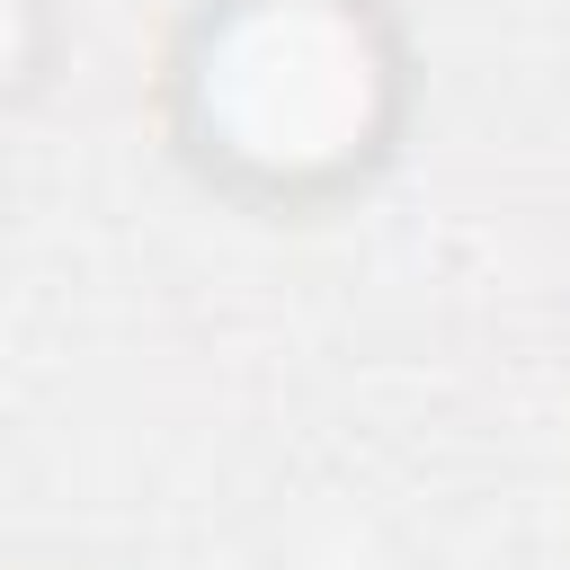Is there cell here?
Returning a JSON list of instances; mask_svg holds the SVG:
<instances>
[{
    "label": "cell",
    "mask_w": 570,
    "mask_h": 570,
    "mask_svg": "<svg viewBox=\"0 0 570 570\" xmlns=\"http://www.w3.org/2000/svg\"><path fill=\"white\" fill-rule=\"evenodd\" d=\"M187 89L205 107V151L267 178H321L374 151L392 53L356 0H223L205 9Z\"/></svg>",
    "instance_id": "obj_1"
}]
</instances>
